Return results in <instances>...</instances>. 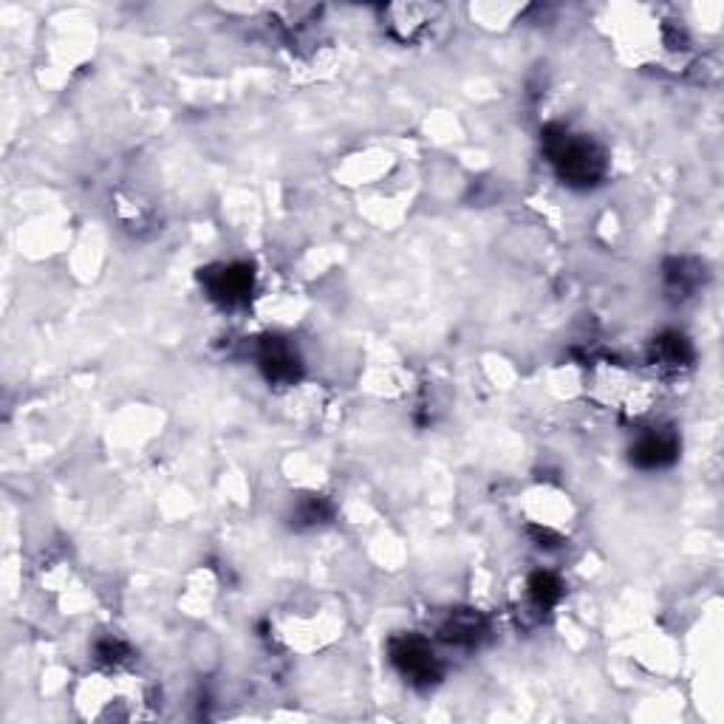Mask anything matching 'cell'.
Segmentation results:
<instances>
[{
  "instance_id": "obj_3",
  "label": "cell",
  "mask_w": 724,
  "mask_h": 724,
  "mask_svg": "<svg viewBox=\"0 0 724 724\" xmlns=\"http://www.w3.org/2000/svg\"><path fill=\"white\" fill-rule=\"evenodd\" d=\"M207 292L224 306L244 303L252 292V269L247 264H227L207 272Z\"/></svg>"
},
{
  "instance_id": "obj_4",
  "label": "cell",
  "mask_w": 724,
  "mask_h": 724,
  "mask_svg": "<svg viewBox=\"0 0 724 724\" xmlns=\"http://www.w3.org/2000/svg\"><path fill=\"white\" fill-rule=\"evenodd\" d=\"M221 657H224V648H221V640L215 637L213 631H196L187 642V659L196 668V674H215L218 665H221Z\"/></svg>"
},
{
  "instance_id": "obj_2",
  "label": "cell",
  "mask_w": 724,
  "mask_h": 724,
  "mask_svg": "<svg viewBox=\"0 0 724 724\" xmlns=\"http://www.w3.org/2000/svg\"><path fill=\"white\" fill-rule=\"evenodd\" d=\"M391 662L402 676H408L411 682H430L439 676V659L433 654L428 640L408 634V637H396L391 642Z\"/></svg>"
},
{
  "instance_id": "obj_1",
  "label": "cell",
  "mask_w": 724,
  "mask_h": 724,
  "mask_svg": "<svg viewBox=\"0 0 724 724\" xmlns=\"http://www.w3.org/2000/svg\"><path fill=\"white\" fill-rule=\"evenodd\" d=\"M546 153H549V162L555 165L560 179L572 184V187H592L606 173L603 150L597 148L592 139L563 131V128L549 131Z\"/></svg>"
},
{
  "instance_id": "obj_8",
  "label": "cell",
  "mask_w": 724,
  "mask_h": 724,
  "mask_svg": "<svg viewBox=\"0 0 724 724\" xmlns=\"http://www.w3.org/2000/svg\"><path fill=\"white\" fill-rule=\"evenodd\" d=\"M691 346L682 334L676 331H668L662 334L657 343H654V360H657L659 368H668V371H679L691 362Z\"/></svg>"
},
{
  "instance_id": "obj_5",
  "label": "cell",
  "mask_w": 724,
  "mask_h": 724,
  "mask_svg": "<svg viewBox=\"0 0 724 724\" xmlns=\"http://www.w3.org/2000/svg\"><path fill=\"white\" fill-rule=\"evenodd\" d=\"M631 459L637 461L640 467H648V470L665 467V464H671L676 459V442L671 436H665V433H648L634 445Z\"/></svg>"
},
{
  "instance_id": "obj_9",
  "label": "cell",
  "mask_w": 724,
  "mask_h": 724,
  "mask_svg": "<svg viewBox=\"0 0 724 724\" xmlns=\"http://www.w3.org/2000/svg\"><path fill=\"white\" fill-rule=\"evenodd\" d=\"M529 597H532V603H535L538 609L555 606L560 597V580L552 575V572H538V575H532V580H529Z\"/></svg>"
},
{
  "instance_id": "obj_7",
  "label": "cell",
  "mask_w": 724,
  "mask_h": 724,
  "mask_svg": "<svg viewBox=\"0 0 724 724\" xmlns=\"http://www.w3.org/2000/svg\"><path fill=\"white\" fill-rule=\"evenodd\" d=\"M261 365H264L266 377L275 379V382H289V379L297 377V357L283 340L266 343L264 351H261Z\"/></svg>"
},
{
  "instance_id": "obj_6",
  "label": "cell",
  "mask_w": 724,
  "mask_h": 724,
  "mask_svg": "<svg viewBox=\"0 0 724 724\" xmlns=\"http://www.w3.org/2000/svg\"><path fill=\"white\" fill-rule=\"evenodd\" d=\"M484 620L476 611H453L442 626V640L450 645H464V648H473L481 634H484Z\"/></svg>"
}]
</instances>
